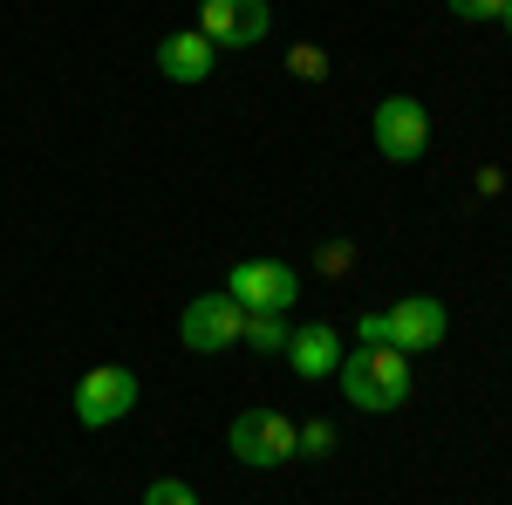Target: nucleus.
<instances>
[{
    "label": "nucleus",
    "instance_id": "f257e3e1",
    "mask_svg": "<svg viewBox=\"0 0 512 505\" xmlns=\"http://www.w3.org/2000/svg\"><path fill=\"white\" fill-rule=\"evenodd\" d=\"M335 383H342V396H349L355 410H396L403 396H410V355L403 349H355V355H342V369H335Z\"/></svg>",
    "mask_w": 512,
    "mask_h": 505
},
{
    "label": "nucleus",
    "instance_id": "f03ea898",
    "mask_svg": "<svg viewBox=\"0 0 512 505\" xmlns=\"http://www.w3.org/2000/svg\"><path fill=\"white\" fill-rule=\"evenodd\" d=\"M369 137H376V151L390 157V164H417V157L431 151V110L417 96H383L376 117H369Z\"/></svg>",
    "mask_w": 512,
    "mask_h": 505
},
{
    "label": "nucleus",
    "instance_id": "7ed1b4c3",
    "mask_svg": "<svg viewBox=\"0 0 512 505\" xmlns=\"http://www.w3.org/2000/svg\"><path fill=\"white\" fill-rule=\"evenodd\" d=\"M137 410V376L123 362H96L89 376L76 383V424L82 430H110Z\"/></svg>",
    "mask_w": 512,
    "mask_h": 505
},
{
    "label": "nucleus",
    "instance_id": "20e7f679",
    "mask_svg": "<svg viewBox=\"0 0 512 505\" xmlns=\"http://www.w3.org/2000/svg\"><path fill=\"white\" fill-rule=\"evenodd\" d=\"M226 451H233L239 465H260L274 471L294 458V417H280V410H246V417H233V430H226Z\"/></svg>",
    "mask_w": 512,
    "mask_h": 505
},
{
    "label": "nucleus",
    "instance_id": "39448f33",
    "mask_svg": "<svg viewBox=\"0 0 512 505\" xmlns=\"http://www.w3.org/2000/svg\"><path fill=\"white\" fill-rule=\"evenodd\" d=\"M239 328H246V308H239L233 294H198L192 308L178 314V335L198 355H226L239 342Z\"/></svg>",
    "mask_w": 512,
    "mask_h": 505
},
{
    "label": "nucleus",
    "instance_id": "423d86ee",
    "mask_svg": "<svg viewBox=\"0 0 512 505\" xmlns=\"http://www.w3.org/2000/svg\"><path fill=\"white\" fill-rule=\"evenodd\" d=\"M267 28H274L267 0H205L198 7V35L212 48H253V41H267Z\"/></svg>",
    "mask_w": 512,
    "mask_h": 505
},
{
    "label": "nucleus",
    "instance_id": "0eeeda50",
    "mask_svg": "<svg viewBox=\"0 0 512 505\" xmlns=\"http://www.w3.org/2000/svg\"><path fill=\"white\" fill-rule=\"evenodd\" d=\"M226 294H233L239 308H280L287 314L301 301V280H294V267H280V260H233Z\"/></svg>",
    "mask_w": 512,
    "mask_h": 505
},
{
    "label": "nucleus",
    "instance_id": "6e6552de",
    "mask_svg": "<svg viewBox=\"0 0 512 505\" xmlns=\"http://www.w3.org/2000/svg\"><path fill=\"white\" fill-rule=\"evenodd\" d=\"M383 328H390V349L424 355V349H437V342H444L451 314H444V301H431V294H410V301H396V308L383 314Z\"/></svg>",
    "mask_w": 512,
    "mask_h": 505
},
{
    "label": "nucleus",
    "instance_id": "1a4fd4ad",
    "mask_svg": "<svg viewBox=\"0 0 512 505\" xmlns=\"http://www.w3.org/2000/svg\"><path fill=\"white\" fill-rule=\"evenodd\" d=\"M287 362H294L301 383H328V376L342 369V335H335L328 321H301V328L287 335Z\"/></svg>",
    "mask_w": 512,
    "mask_h": 505
},
{
    "label": "nucleus",
    "instance_id": "9d476101",
    "mask_svg": "<svg viewBox=\"0 0 512 505\" xmlns=\"http://www.w3.org/2000/svg\"><path fill=\"white\" fill-rule=\"evenodd\" d=\"M212 62H219V48L198 35V28H178V35L158 41V69L171 82H205V76H212Z\"/></svg>",
    "mask_w": 512,
    "mask_h": 505
},
{
    "label": "nucleus",
    "instance_id": "9b49d317",
    "mask_svg": "<svg viewBox=\"0 0 512 505\" xmlns=\"http://www.w3.org/2000/svg\"><path fill=\"white\" fill-rule=\"evenodd\" d=\"M287 314L280 308H246V328H239V342L246 349H260V355H287Z\"/></svg>",
    "mask_w": 512,
    "mask_h": 505
},
{
    "label": "nucleus",
    "instance_id": "f8f14e48",
    "mask_svg": "<svg viewBox=\"0 0 512 505\" xmlns=\"http://www.w3.org/2000/svg\"><path fill=\"white\" fill-rule=\"evenodd\" d=\"M335 451V424H294V458H328Z\"/></svg>",
    "mask_w": 512,
    "mask_h": 505
},
{
    "label": "nucleus",
    "instance_id": "ddd939ff",
    "mask_svg": "<svg viewBox=\"0 0 512 505\" xmlns=\"http://www.w3.org/2000/svg\"><path fill=\"white\" fill-rule=\"evenodd\" d=\"M444 7H451L458 21H506L512 0H444Z\"/></svg>",
    "mask_w": 512,
    "mask_h": 505
},
{
    "label": "nucleus",
    "instance_id": "4468645a",
    "mask_svg": "<svg viewBox=\"0 0 512 505\" xmlns=\"http://www.w3.org/2000/svg\"><path fill=\"white\" fill-rule=\"evenodd\" d=\"M144 505H198V492L185 485V478H158V485L144 492Z\"/></svg>",
    "mask_w": 512,
    "mask_h": 505
},
{
    "label": "nucleus",
    "instance_id": "2eb2a0df",
    "mask_svg": "<svg viewBox=\"0 0 512 505\" xmlns=\"http://www.w3.org/2000/svg\"><path fill=\"white\" fill-rule=\"evenodd\" d=\"M321 273H349V246H342V239L321 246Z\"/></svg>",
    "mask_w": 512,
    "mask_h": 505
},
{
    "label": "nucleus",
    "instance_id": "dca6fc26",
    "mask_svg": "<svg viewBox=\"0 0 512 505\" xmlns=\"http://www.w3.org/2000/svg\"><path fill=\"white\" fill-rule=\"evenodd\" d=\"M506 35H512V7H506Z\"/></svg>",
    "mask_w": 512,
    "mask_h": 505
}]
</instances>
